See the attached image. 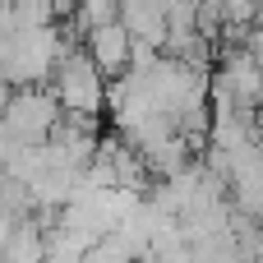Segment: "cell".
I'll use <instances>...</instances> for the list:
<instances>
[{
    "mask_svg": "<svg viewBox=\"0 0 263 263\" xmlns=\"http://www.w3.org/2000/svg\"><path fill=\"white\" fill-rule=\"evenodd\" d=\"M55 116H60V102L51 88H18V92H9V102L0 111V134L9 143H42L46 129L55 125Z\"/></svg>",
    "mask_w": 263,
    "mask_h": 263,
    "instance_id": "cell-1",
    "label": "cell"
},
{
    "mask_svg": "<svg viewBox=\"0 0 263 263\" xmlns=\"http://www.w3.org/2000/svg\"><path fill=\"white\" fill-rule=\"evenodd\" d=\"M83 42H88V60L97 65V74H102V79L125 74V65H129V32L120 28V18L88 28V32H83Z\"/></svg>",
    "mask_w": 263,
    "mask_h": 263,
    "instance_id": "cell-2",
    "label": "cell"
}]
</instances>
